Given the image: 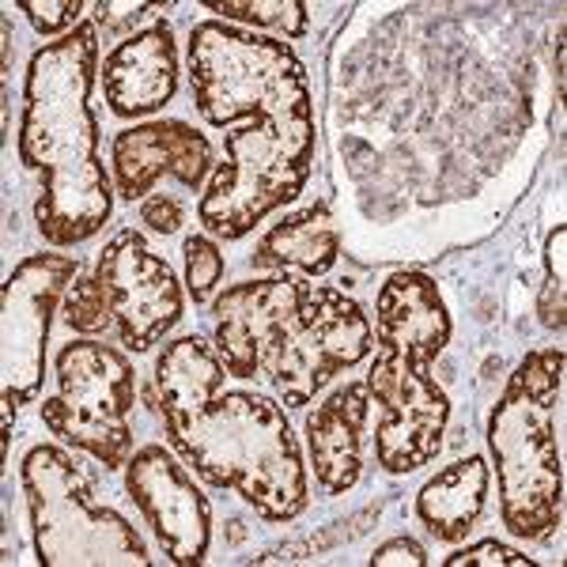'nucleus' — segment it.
<instances>
[{"instance_id": "1", "label": "nucleus", "mask_w": 567, "mask_h": 567, "mask_svg": "<svg viewBox=\"0 0 567 567\" xmlns=\"http://www.w3.org/2000/svg\"><path fill=\"white\" fill-rule=\"evenodd\" d=\"M194 106L224 133L197 219L208 235L239 243L307 189L315 171V103L303 61L284 39L205 20L189 31Z\"/></svg>"}, {"instance_id": "2", "label": "nucleus", "mask_w": 567, "mask_h": 567, "mask_svg": "<svg viewBox=\"0 0 567 567\" xmlns=\"http://www.w3.org/2000/svg\"><path fill=\"white\" fill-rule=\"evenodd\" d=\"M227 368L205 337L171 341L155 360V393L167 443L213 488L239 492L265 523L307 511L310 484L284 405L254 390H224Z\"/></svg>"}, {"instance_id": "3", "label": "nucleus", "mask_w": 567, "mask_h": 567, "mask_svg": "<svg viewBox=\"0 0 567 567\" xmlns=\"http://www.w3.org/2000/svg\"><path fill=\"white\" fill-rule=\"evenodd\" d=\"M99 69V31L80 23L65 39L34 50L23 76L20 159L39 175L34 224L50 246L95 239L114 213V189L99 155L103 133L91 110Z\"/></svg>"}, {"instance_id": "4", "label": "nucleus", "mask_w": 567, "mask_h": 567, "mask_svg": "<svg viewBox=\"0 0 567 567\" xmlns=\"http://www.w3.org/2000/svg\"><path fill=\"white\" fill-rule=\"evenodd\" d=\"M564 363L560 344L529 352L488 416L503 526L526 542H545L564 523V454L556 435Z\"/></svg>"}, {"instance_id": "5", "label": "nucleus", "mask_w": 567, "mask_h": 567, "mask_svg": "<svg viewBox=\"0 0 567 567\" xmlns=\"http://www.w3.org/2000/svg\"><path fill=\"white\" fill-rule=\"evenodd\" d=\"M20 481L31 511L34 553L42 567H148L136 526L95 496L69 451L39 443L27 451Z\"/></svg>"}, {"instance_id": "6", "label": "nucleus", "mask_w": 567, "mask_h": 567, "mask_svg": "<svg viewBox=\"0 0 567 567\" xmlns=\"http://www.w3.org/2000/svg\"><path fill=\"white\" fill-rule=\"evenodd\" d=\"M133 398L130 355L87 337L58 352V398L42 401L39 413L61 443L91 454L103 470H125L133 458Z\"/></svg>"}, {"instance_id": "7", "label": "nucleus", "mask_w": 567, "mask_h": 567, "mask_svg": "<svg viewBox=\"0 0 567 567\" xmlns=\"http://www.w3.org/2000/svg\"><path fill=\"white\" fill-rule=\"evenodd\" d=\"M371 318L341 288L310 284L303 303L272 329L261 344V374L277 390L280 405L303 409L337 374L371 355Z\"/></svg>"}, {"instance_id": "8", "label": "nucleus", "mask_w": 567, "mask_h": 567, "mask_svg": "<svg viewBox=\"0 0 567 567\" xmlns=\"http://www.w3.org/2000/svg\"><path fill=\"white\" fill-rule=\"evenodd\" d=\"M435 355L413 349V344H386L368 371L371 405L382 409L374 427V458L393 477L416 473L420 465L435 462L443 432L451 424V398L432 374Z\"/></svg>"}, {"instance_id": "9", "label": "nucleus", "mask_w": 567, "mask_h": 567, "mask_svg": "<svg viewBox=\"0 0 567 567\" xmlns=\"http://www.w3.org/2000/svg\"><path fill=\"white\" fill-rule=\"evenodd\" d=\"M80 261L69 254H31L0 288V401L31 405L45 382V344Z\"/></svg>"}, {"instance_id": "10", "label": "nucleus", "mask_w": 567, "mask_h": 567, "mask_svg": "<svg viewBox=\"0 0 567 567\" xmlns=\"http://www.w3.org/2000/svg\"><path fill=\"white\" fill-rule=\"evenodd\" d=\"M95 280L103 284L114 333L125 352H148L186 315V296L167 261L152 250L133 227L117 231L95 261Z\"/></svg>"}, {"instance_id": "11", "label": "nucleus", "mask_w": 567, "mask_h": 567, "mask_svg": "<svg viewBox=\"0 0 567 567\" xmlns=\"http://www.w3.org/2000/svg\"><path fill=\"white\" fill-rule=\"evenodd\" d=\"M125 492L141 507L144 523L152 526L171 564L197 567L208 560L213 511H208L205 492L167 446L148 443L133 451V458L125 462Z\"/></svg>"}, {"instance_id": "12", "label": "nucleus", "mask_w": 567, "mask_h": 567, "mask_svg": "<svg viewBox=\"0 0 567 567\" xmlns=\"http://www.w3.org/2000/svg\"><path fill=\"white\" fill-rule=\"evenodd\" d=\"M110 167H114V189L125 200H141L152 194L159 178H178L186 189L208 186L216 171V152L205 133L175 117L122 130L110 144Z\"/></svg>"}, {"instance_id": "13", "label": "nucleus", "mask_w": 567, "mask_h": 567, "mask_svg": "<svg viewBox=\"0 0 567 567\" xmlns=\"http://www.w3.org/2000/svg\"><path fill=\"white\" fill-rule=\"evenodd\" d=\"M310 280L277 272V277L243 280L227 288L213 303L216 315V355L231 379H258L261 374V344L284 318H291L303 303Z\"/></svg>"}, {"instance_id": "14", "label": "nucleus", "mask_w": 567, "mask_h": 567, "mask_svg": "<svg viewBox=\"0 0 567 567\" xmlns=\"http://www.w3.org/2000/svg\"><path fill=\"white\" fill-rule=\"evenodd\" d=\"M99 80L114 117L136 122V117L159 114L178 91V45L171 23L155 20L117 42L103 58Z\"/></svg>"}, {"instance_id": "15", "label": "nucleus", "mask_w": 567, "mask_h": 567, "mask_svg": "<svg viewBox=\"0 0 567 567\" xmlns=\"http://www.w3.org/2000/svg\"><path fill=\"white\" fill-rule=\"evenodd\" d=\"M368 420H371L368 382H344V386H337L307 416L310 465H315V481L322 484L329 496H344L360 481Z\"/></svg>"}, {"instance_id": "16", "label": "nucleus", "mask_w": 567, "mask_h": 567, "mask_svg": "<svg viewBox=\"0 0 567 567\" xmlns=\"http://www.w3.org/2000/svg\"><path fill=\"white\" fill-rule=\"evenodd\" d=\"M374 341L413 344L427 355H443L451 344V315L443 291L427 272L405 269L386 277L374 299Z\"/></svg>"}, {"instance_id": "17", "label": "nucleus", "mask_w": 567, "mask_h": 567, "mask_svg": "<svg viewBox=\"0 0 567 567\" xmlns=\"http://www.w3.org/2000/svg\"><path fill=\"white\" fill-rule=\"evenodd\" d=\"M488 488H492L488 458L470 454V458H462V462H451L420 488V496H416L420 523L427 526V534H432L435 542H451V545L462 542L484 515Z\"/></svg>"}, {"instance_id": "18", "label": "nucleus", "mask_w": 567, "mask_h": 567, "mask_svg": "<svg viewBox=\"0 0 567 567\" xmlns=\"http://www.w3.org/2000/svg\"><path fill=\"white\" fill-rule=\"evenodd\" d=\"M341 239H337L333 213L326 205H310L284 216L254 250V269L296 272V277H326L337 265Z\"/></svg>"}, {"instance_id": "19", "label": "nucleus", "mask_w": 567, "mask_h": 567, "mask_svg": "<svg viewBox=\"0 0 567 567\" xmlns=\"http://www.w3.org/2000/svg\"><path fill=\"white\" fill-rule=\"evenodd\" d=\"M205 8L219 16V23H246L250 31L258 27L272 31V39H303L310 31V4L303 0H205Z\"/></svg>"}, {"instance_id": "20", "label": "nucleus", "mask_w": 567, "mask_h": 567, "mask_svg": "<svg viewBox=\"0 0 567 567\" xmlns=\"http://www.w3.org/2000/svg\"><path fill=\"white\" fill-rule=\"evenodd\" d=\"M61 318L72 333H84V337H106L114 329V315H110V303H106V291L103 284L91 277H76L61 303Z\"/></svg>"}, {"instance_id": "21", "label": "nucleus", "mask_w": 567, "mask_h": 567, "mask_svg": "<svg viewBox=\"0 0 567 567\" xmlns=\"http://www.w3.org/2000/svg\"><path fill=\"white\" fill-rule=\"evenodd\" d=\"M186 288L194 303H208L216 291V284L224 280V250L208 239V235H189L186 246Z\"/></svg>"}, {"instance_id": "22", "label": "nucleus", "mask_w": 567, "mask_h": 567, "mask_svg": "<svg viewBox=\"0 0 567 567\" xmlns=\"http://www.w3.org/2000/svg\"><path fill=\"white\" fill-rule=\"evenodd\" d=\"M564 246H567V227L560 224L545 243V288H542V303H537V315H542V326L548 329H564Z\"/></svg>"}, {"instance_id": "23", "label": "nucleus", "mask_w": 567, "mask_h": 567, "mask_svg": "<svg viewBox=\"0 0 567 567\" xmlns=\"http://www.w3.org/2000/svg\"><path fill=\"white\" fill-rule=\"evenodd\" d=\"M20 12L31 20V27L39 34H61L80 27V12H84V0H20Z\"/></svg>"}, {"instance_id": "24", "label": "nucleus", "mask_w": 567, "mask_h": 567, "mask_svg": "<svg viewBox=\"0 0 567 567\" xmlns=\"http://www.w3.org/2000/svg\"><path fill=\"white\" fill-rule=\"evenodd\" d=\"M537 560H529L518 548L496 542V537H484L477 545H465L458 553H451L443 560V567H534Z\"/></svg>"}, {"instance_id": "25", "label": "nucleus", "mask_w": 567, "mask_h": 567, "mask_svg": "<svg viewBox=\"0 0 567 567\" xmlns=\"http://www.w3.org/2000/svg\"><path fill=\"white\" fill-rule=\"evenodd\" d=\"M163 12V4H110V0H99L95 4V20L103 31L110 34H125L130 39L133 27L141 20H148V16Z\"/></svg>"}, {"instance_id": "26", "label": "nucleus", "mask_w": 567, "mask_h": 567, "mask_svg": "<svg viewBox=\"0 0 567 567\" xmlns=\"http://www.w3.org/2000/svg\"><path fill=\"white\" fill-rule=\"evenodd\" d=\"M141 224H148L155 235H175L182 224H186V208H182L178 197L171 194H155L144 200L141 208Z\"/></svg>"}, {"instance_id": "27", "label": "nucleus", "mask_w": 567, "mask_h": 567, "mask_svg": "<svg viewBox=\"0 0 567 567\" xmlns=\"http://www.w3.org/2000/svg\"><path fill=\"white\" fill-rule=\"evenodd\" d=\"M371 564L374 567H427V548L413 542V537H393V542L374 548Z\"/></svg>"}]
</instances>
